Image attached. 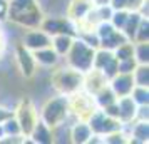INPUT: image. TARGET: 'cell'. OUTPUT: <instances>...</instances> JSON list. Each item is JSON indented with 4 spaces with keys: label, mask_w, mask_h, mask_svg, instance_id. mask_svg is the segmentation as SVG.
Segmentation results:
<instances>
[{
    "label": "cell",
    "mask_w": 149,
    "mask_h": 144,
    "mask_svg": "<svg viewBox=\"0 0 149 144\" xmlns=\"http://www.w3.org/2000/svg\"><path fill=\"white\" fill-rule=\"evenodd\" d=\"M94 5H109V0H92Z\"/></svg>",
    "instance_id": "836d02e7"
},
{
    "label": "cell",
    "mask_w": 149,
    "mask_h": 144,
    "mask_svg": "<svg viewBox=\"0 0 149 144\" xmlns=\"http://www.w3.org/2000/svg\"><path fill=\"white\" fill-rule=\"evenodd\" d=\"M112 52H114V57L117 61H124V59H129V57H134V42L126 40L124 44L117 45Z\"/></svg>",
    "instance_id": "4316f807"
},
{
    "label": "cell",
    "mask_w": 149,
    "mask_h": 144,
    "mask_svg": "<svg viewBox=\"0 0 149 144\" xmlns=\"http://www.w3.org/2000/svg\"><path fill=\"white\" fill-rule=\"evenodd\" d=\"M52 42V37L44 32L40 27H34V29H27L24 35H22V45L27 47L29 50H39V49H44V47H49Z\"/></svg>",
    "instance_id": "8fae6325"
},
{
    "label": "cell",
    "mask_w": 149,
    "mask_h": 144,
    "mask_svg": "<svg viewBox=\"0 0 149 144\" xmlns=\"http://www.w3.org/2000/svg\"><path fill=\"white\" fill-rule=\"evenodd\" d=\"M134 42H149V19L148 17H142L137 30H136V37Z\"/></svg>",
    "instance_id": "f1b7e54d"
},
{
    "label": "cell",
    "mask_w": 149,
    "mask_h": 144,
    "mask_svg": "<svg viewBox=\"0 0 149 144\" xmlns=\"http://www.w3.org/2000/svg\"><path fill=\"white\" fill-rule=\"evenodd\" d=\"M34 59L37 62V65H42V67H57L62 57L49 45V47L34 50Z\"/></svg>",
    "instance_id": "d6986e66"
},
{
    "label": "cell",
    "mask_w": 149,
    "mask_h": 144,
    "mask_svg": "<svg viewBox=\"0 0 149 144\" xmlns=\"http://www.w3.org/2000/svg\"><path fill=\"white\" fill-rule=\"evenodd\" d=\"M14 114V111H10V109H7V107H2L0 106V122H3L7 117H10Z\"/></svg>",
    "instance_id": "d6a6232c"
},
{
    "label": "cell",
    "mask_w": 149,
    "mask_h": 144,
    "mask_svg": "<svg viewBox=\"0 0 149 144\" xmlns=\"http://www.w3.org/2000/svg\"><path fill=\"white\" fill-rule=\"evenodd\" d=\"M87 122L91 126V129H92V134H97V136H101V137L107 136V134L114 132V131L122 129V122L119 119L111 117L102 109H99V107L89 116Z\"/></svg>",
    "instance_id": "8992f818"
},
{
    "label": "cell",
    "mask_w": 149,
    "mask_h": 144,
    "mask_svg": "<svg viewBox=\"0 0 149 144\" xmlns=\"http://www.w3.org/2000/svg\"><path fill=\"white\" fill-rule=\"evenodd\" d=\"M72 42H74V37H72V35L59 34V35H54V37H52L50 47L54 49L55 52L64 59V55L69 52V49H70V45H72Z\"/></svg>",
    "instance_id": "44dd1931"
},
{
    "label": "cell",
    "mask_w": 149,
    "mask_h": 144,
    "mask_svg": "<svg viewBox=\"0 0 149 144\" xmlns=\"http://www.w3.org/2000/svg\"><path fill=\"white\" fill-rule=\"evenodd\" d=\"M109 87L112 89V92L116 94V97H124L129 96L131 90L134 87V79H132V74H121L117 72L114 77L109 79Z\"/></svg>",
    "instance_id": "9a60e30c"
},
{
    "label": "cell",
    "mask_w": 149,
    "mask_h": 144,
    "mask_svg": "<svg viewBox=\"0 0 149 144\" xmlns=\"http://www.w3.org/2000/svg\"><path fill=\"white\" fill-rule=\"evenodd\" d=\"M116 106H117V119L122 124H129V122H132V121H136L137 104L131 99V96L117 97Z\"/></svg>",
    "instance_id": "e0dca14e"
},
{
    "label": "cell",
    "mask_w": 149,
    "mask_h": 144,
    "mask_svg": "<svg viewBox=\"0 0 149 144\" xmlns=\"http://www.w3.org/2000/svg\"><path fill=\"white\" fill-rule=\"evenodd\" d=\"M3 37H2V32H0V54H2V50H3Z\"/></svg>",
    "instance_id": "e575fe53"
},
{
    "label": "cell",
    "mask_w": 149,
    "mask_h": 144,
    "mask_svg": "<svg viewBox=\"0 0 149 144\" xmlns=\"http://www.w3.org/2000/svg\"><path fill=\"white\" fill-rule=\"evenodd\" d=\"M102 143H107V144H124V143H129V139H127V134H126L122 129H119V131H114V132L107 134V136H104V137H102Z\"/></svg>",
    "instance_id": "f546056e"
},
{
    "label": "cell",
    "mask_w": 149,
    "mask_h": 144,
    "mask_svg": "<svg viewBox=\"0 0 149 144\" xmlns=\"http://www.w3.org/2000/svg\"><path fill=\"white\" fill-rule=\"evenodd\" d=\"M3 132H5V136H22V131H20V126L17 122V119L14 117V114L10 117H7L3 122Z\"/></svg>",
    "instance_id": "83f0119b"
},
{
    "label": "cell",
    "mask_w": 149,
    "mask_h": 144,
    "mask_svg": "<svg viewBox=\"0 0 149 144\" xmlns=\"http://www.w3.org/2000/svg\"><path fill=\"white\" fill-rule=\"evenodd\" d=\"M92 69H97L99 72H102L107 77V81L111 77H114L117 74V59L114 57V52L107 50V49H101V47L95 49Z\"/></svg>",
    "instance_id": "30bf717a"
},
{
    "label": "cell",
    "mask_w": 149,
    "mask_h": 144,
    "mask_svg": "<svg viewBox=\"0 0 149 144\" xmlns=\"http://www.w3.org/2000/svg\"><path fill=\"white\" fill-rule=\"evenodd\" d=\"M70 117V111H69V96L59 94L55 97H50L47 102L42 106L40 112H39V119L42 122H45L49 127H55L65 122Z\"/></svg>",
    "instance_id": "7a4b0ae2"
},
{
    "label": "cell",
    "mask_w": 149,
    "mask_h": 144,
    "mask_svg": "<svg viewBox=\"0 0 149 144\" xmlns=\"http://www.w3.org/2000/svg\"><path fill=\"white\" fill-rule=\"evenodd\" d=\"M107 77L104 76L102 72H99L97 69H91L84 74V81H82V90H86L87 94L94 96L97 94L102 87L107 86Z\"/></svg>",
    "instance_id": "4fadbf2b"
},
{
    "label": "cell",
    "mask_w": 149,
    "mask_h": 144,
    "mask_svg": "<svg viewBox=\"0 0 149 144\" xmlns=\"http://www.w3.org/2000/svg\"><path fill=\"white\" fill-rule=\"evenodd\" d=\"M97 109L94 97L87 94L86 90H77L74 94L69 96V111H70V117L72 119H81V121H87L89 116Z\"/></svg>",
    "instance_id": "5b68a950"
},
{
    "label": "cell",
    "mask_w": 149,
    "mask_h": 144,
    "mask_svg": "<svg viewBox=\"0 0 149 144\" xmlns=\"http://www.w3.org/2000/svg\"><path fill=\"white\" fill-rule=\"evenodd\" d=\"M14 117L17 119V122L20 126L22 136L27 139L30 131L34 129L35 122L39 121V111L34 107V104L30 102L29 99H24L19 102V106L14 111Z\"/></svg>",
    "instance_id": "52a82bcc"
},
{
    "label": "cell",
    "mask_w": 149,
    "mask_h": 144,
    "mask_svg": "<svg viewBox=\"0 0 149 144\" xmlns=\"http://www.w3.org/2000/svg\"><path fill=\"white\" fill-rule=\"evenodd\" d=\"M94 54L95 49L87 45L84 40H81L79 37H74V42L69 49V52L64 55L65 59V65L79 70L82 74H86L87 70L92 69V62H94Z\"/></svg>",
    "instance_id": "3957f363"
},
{
    "label": "cell",
    "mask_w": 149,
    "mask_h": 144,
    "mask_svg": "<svg viewBox=\"0 0 149 144\" xmlns=\"http://www.w3.org/2000/svg\"><path fill=\"white\" fill-rule=\"evenodd\" d=\"M136 86H144L149 87V64H137V67L132 72Z\"/></svg>",
    "instance_id": "cb8c5ba5"
},
{
    "label": "cell",
    "mask_w": 149,
    "mask_h": 144,
    "mask_svg": "<svg viewBox=\"0 0 149 144\" xmlns=\"http://www.w3.org/2000/svg\"><path fill=\"white\" fill-rule=\"evenodd\" d=\"M29 139L35 144H50L54 143V134H52V127H49L45 122H42L40 119L35 122L34 129L30 131Z\"/></svg>",
    "instance_id": "ac0fdd59"
},
{
    "label": "cell",
    "mask_w": 149,
    "mask_h": 144,
    "mask_svg": "<svg viewBox=\"0 0 149 144\" xmlns=\"http://www.w3.org/2000/svg\"><path fill=\"white\" fill-rule=\"evenodd\" d=\"M94 30H95V34H97V37H99V47L101 49L114 50L117 45H121V44H124V42L127 40L124 37V34H122L121 30H117L111 22H101V24H97Z\"/></svg>",
    "instance_id": "ba28073f"
},
{
    "label": "cell",
    "mask_w": 149,
    "mask_h": 144,
    "mask_svg": "<svg viewBox=\"0 0 149 144\" xmlns=\"http://www.w3.org/2000/svg\"><path fill=\"white\" fill-rule=\"evenodd\" d=\"M136 67H137V62H136L134 57L117 61V72H121V74H132Z\"/></svg>",
    "instance_id": "4dcf8cb0"
},
{
    "label": "cell",
    "mask_w": 149,
    "mask_h": 144,
    "mask_svg": "<svg viewBox=\"0 0 149 144\" xmlns=\"http://www.w3.org/2000/svg\"><path fill=\"white\" fill-rule=\"evenodd\" d=\"M2 137H5V132H3V126L0 122V139H2Z\"/></svg>",
    "instance_id": "d590c367"
},
{
    "label": "cell",
    "mask_w": 149,
    "mask_h": 144,
    "mask_svg": "<svg viewBox=\"0 0 149 144\" xmlns=\"http://www.w3.org/2000/svg\"><path fill=\"white\" fill-rule=\"evenodd\" d=\"M148 0H109L112 10H127V12H139Z\"/></svg>",
    "instance_id": "603a6c76"
},
{
    "label": "cell",
    "mask_w": 149,
    "mask_h": 144,
    "mask_svg": "<svg viewBox=\"0 0 149 144\" xmlns=\"http://www.w3.org/2000/svg\"><path fill=\"white\" fill-rule=\"evenodd\" d=\"M39 27L50 37L59 34H67L72 37L77 35V25L72 20H69L67 17H44Z\"/></svg>",
    "instance_id": "9c48e42d"
},
{
    "label": "cell",
    "mask_w": 149,
    "mask_h": 144,
    "mask_svg": "<svg viewBox=\"0 0 149 144\" xmlns=\"http://www.w3.org/2000/svg\"><path fill=\"white\" fill-rule=\"evenodd\" d=\"M94 7L92 0H70L67 5V12H65V17L69 20H72L75 25H79L86 15L89 14V10Z\"/></svg>",
    "instance_id": "5bb4252c"
},
{
    "label": "cell",
    "mask_w": 149,
    "mask_h": 144,
    "mask_svg": "<svg viewBox=\"0 0 149 144\" xmlns=\"http://www.w3.org/2000/svg\"><path fill=\"white\" fill-rule=\"evenodd\" d=\"M91 136H92V129L87 121L74 119V122L69 127V141L74 144H89Z\"/></svg>",
    "instance_id": "2e32d148"
},
{
    "label": "cell",
    "mask_w": 149,
    "mask_h": 144,
    "mask_svg": "<svg viewBox=\"0 0 149 144\" xmlns=\"http://www.w3.org/2000/svg\"><path fill=\"white\" fill-rule=\"evenodd\" d=\"M134 59L137 64H149V42H134Z\"/></svg>",
    "instance_id": "484cf974"
},
{
    "label": "cell",
    "mask_w": 149,
    "mask_h": 144,
    "mask_svg": "<svg viewBox=\"0 0 149 144\" xmlns=\"http://www.w3.org/2000/svg\"><path fill=\"white\" fill-rule=\"evenodd\" d=\"M44 14L37 0H8L7 20L22 29H34L40 25Z\"/></svg>",
    "instance_id": "6da1fadb"
},
{
    "label": "cell",
    "mask_w": 149,
    "mask_h": 144,
    "mask_svg": "<svg viewBox=\"0 0 149 144\" xmlns=\"http://www.w3.org/2000/svg\"><path fill=\"white\" fill-rule=\"evenodd\" d=\"M7 10H8V0H0V22L7 20Z\"/></svg>",
    "instance_id": "1f68e13d"
},
{
    "label": "cell",
    "mask_w": 149,
    "mask_h": 144,
    "mask_svg": "<svg viewBox=\"0 0 149 144\" xmlns=\"http://www.w3.org/2000/svg\"><path fill=\"white\" fill-rule=\"evenodd\" d=\"M144 17V15L141 14V12H129L127 14V19H126V22H124V25H122L121 32L124 34V37L127 39V40L134 42V37H136V30H137V25H139V22H141V19Z\"/></svg>",
    "instance_id": "ffe728a7"
},
{
    "label": "cell",
    "mask_w": 149,
    "mask_h": 144,
    "mask_svg": "<svg viewBox=\"0 0 149 144\" xmlns=\"http://www.w3.org/2000/svg\"><path fill=\"white\" fill-rule=\"evenodd\" d=\"M15 61H17L19 70L22 72V76L25 79H30V77L35 76L37 62L34 59V52L32 50H29L27 47H24L22 44H19L17 49H15Z\"/></svg>",
    "instance_id": "7c38bea8"
},
{
    "label": "cell",
    "mask_w": 149,
    "mask_h": 144,
    "mask_svg": "<svg viewBox=\"0 0 149 144\" xmlns=\"http://www.w3.org/2000/svg\"><path fill=\"white\" fill-rule=\"evenodd\" d=\"M94 101H95V106L99 107V109H104V107H107V106H111V104H114L116 101H117V97H116V94L112 92V89L109 87V84L106 86V87H102L97 94H94Z\"/></svg>",
    "instance_id": "7402d4cb"
},
{
    "label": "cell",
    "mask_w": 149,
    "mask_h": 144,
    "mask_svg": "<svg viewBox=\"0 0 149 144\" xmlns=\"http://www.w3.org/2000/svg\"><path fill=\"white\" fill-rule=\"evenodd\" d=\"M82 81H84V74L69 65L57 69L52 74V84H54L55 90L64 96H70L77 90H81Z\"/></svg>",
    "instance_id": "277c9868"
},
{
    "label": "cell",
    "mask_w": 149,
    "mask_h": 144,
    "mask_svg": "<svg viewBox=\"0 0 149 144\" xmlns=\"http://www.w3.org/2000/svg\"><path fill=\"white\" fill-rule=\"evenodd\" d=\"M129 96H131V99H132L137 106H149V87L134 86Z\"/></svg>",
    "instance_id": "d4e9b609"
}]
</instances>
